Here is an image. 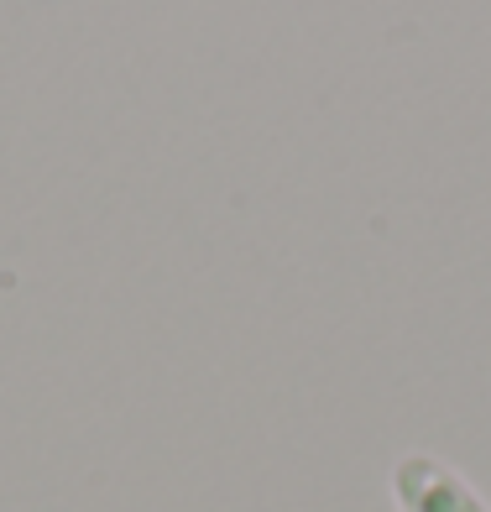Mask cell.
I'll return each mask as SVG.
<instances>
[{
  "label": "cell",
  "instance_id": "6da1fadb",
  "mask_svg": "<svg viewBox=\"0 0 491 512\" xmlns=\"http://www.w3.org/2000/svg\"><path fill=\"white\" fill-rule=\"evenodd\" d=\"M392 502L397 512H491L455 465H444L439 455H424V450H413L392 465Z\"/></svg>",
  "mask_w": 491,
  "mask_h": 512
}]
</instances>
